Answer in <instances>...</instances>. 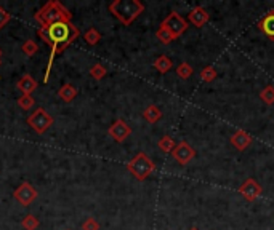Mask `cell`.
Listing matches in <instances>:
<instances>
[{"label":"cell","mask_w":274,"mask_h":230,"mask_svg":"<svg viewBox=\"0 0 274 230\" xmlns=\"http://www.w3.org/2000/svg\"><path fill=\"white\" fill-rule=\"evenodd\" d=\"M260 99H262L265 104L273 106L274 104V86L266 85L265 88L260 91Z\"/></svg>","instance_id":"obj_20"},{"label":"cell","mask_w":274,"mask_h":230,"mask_svg":"<svg viewBox=\"0 0 274 230\" xmlns=\"http://www.w3.org/2000/svg\"><path fill=\"white\" fill-rule=\"evenodd\" d=\"M191 230H197V229H191Z\"/></svg>","instance_id":"obj_31"},{"label":"cell","mask_w":274,"mask_h":230,"mask_svg":"<svg viewBox=\"0 0 274 230\" xmlns=\"http://www.w3.org/2000/svg\"><path fill=\"white\" fill-rule=\"evenodd\" d=\"M40 226V221L35 218L34 214H26L23 221H21V227L24 230H37Z\"/></svg>","instance_id":"obj_18"},{"label":"cell","mask_w":274,"mask_h":230,"mask_svg":"<svg viewBox=\"0 0 274 230\" xmlns=\"http://www.w3.org/2000/svg\"><path fill=\"white\" fill-rule=\"evenodd\" d=\"M194 155H196V150H194L186 141L178 142L175 146V149L172 150V157L175 158V160L182 165V167H186V165L194 158Z\"/></svg>","instance_id":"obj_8"},{"label":"cell","mask_w":274,"mask_h":230,"mask_svg":"<svg viewBox=\"0 0 274 230\" xmlns=\"http://www.w3.org/2000/svg\"><path fill=\"white\" fill-rule=\"evenodd\" d=\"M40 27H48L58 23H72V13L58 0H50L34 14Z\"/></svg>","instance_id":"obj_2"},{"label":"cell","mask_w":274,"mask_h":230,"mask_svg":"<svg viewBox=\"0 0 274 230\" xmlns=\"http://www.w3.org/2000/svg\"><path fill=\"white\" fill-rule=\"evenodd\" d=\"M173 67V62L170 58H167L165 55H161L157 58V59L154 61V69L157 72H161V74H167V72Z\"/></svg>","instance_id":"obj_17"},{"label":"cell","mask_w":274,"mask_h":230,"mask_svg":"<svg viewBox=\"0 0 274 230\" xmlns=\"http://www.w3.org/2000/svg\"><path fill=\"white\" fill-rule=\"evenodd\" d=\"M192 72H194L192 66H191V64H187V62H182L177 67V75L180 78H183V80H187V78H191Z\"/></svg>","instance_id":"obj_23"},{"label":"cell","mask_w":274,"mask_h":230,"mask_svg":"<svg viewBox=\"0 0 274 230\" xmlns=\"http://www.w3.org/2000/svg\"><path fill=\"white\" fill-rule=\"evenodd\" d=\"M107 134H109L114 141L124 142L128 136L132 134V128H130L122 118H119V120H115L114 123L109 126V129H107Z\"/></svg>","instance_id":"obj_10"},{"label":"cell","mask_w":274,"mask_h":230,"mask_svg":"<svg viewBox=\"0 0 274 230\" xmlns=\"http://www.w3.org/2000/svg\"><path fill=\"white\" fill-rule=\"evenodd\" d=\"M21 50H23V53H24L27 58H31V56H34L35 53H37L39 47H37V43H35L34 40H26V42L23 43V47H21Z\"/></svg>","instance_id":"obj_27"},{"label":"cell","mask_w":274,"mask_h":230,"mask_svg":"<svg viewBox=\"0 0 274 230\" xmlns=\"http://www.w3.org/2000/svg\"><path fill=\"white\" fill-rule=\"evenodd\" d=\"M162 26L165 29H169L170 34L173 35V37H175V40L180 37V35H183L186 32V29H187L186 19L180 13H177V11H172L169 16L162 21Z\"/></svg>","instance_id":"obj_6"},{"label":"cell","mask_w":274,"mask_h":230,"mask_svg":"<svg viewBox=\"0 0 274 230\" xmlns=\"http://www.w3.org/2000/svg\"><path fill=\"white\" fill-rule=\"evenodd\" d=\"M35 104V99L32 96H29V95H21L18 98V106L21 107L23 111H29V109H32Z\"/></svg>","instance_id":"obj_26"},{"label":"cell","mask_w":274,"mask_h":230,"mask_svg":"<svg viewBox=\"0 0 274 230\" xmlns=\"http://www.w3.org/2000/svg\"><path fill=\"white\" fill-rule=\"evenodd\" d=\"M159 149L162 150V152H165V154H172V150L175 149V141H173V138H170V136H162L161 138V141H159Z\"/></svg>","instance_id":"obj_21"},{"label":"cell","mask_w":274,"mask_h":230,"mask_svg":"<svg viewBox=\"0 0 274 230\" xmlns=\"http://www.w3.org/2000/svg\"><path fill=\"white\" fill-rule=\"evenodd\" d=\"M106 74H107V70L103 64H95V66H91V69H90V75L95 78V80H103Z\"/></svg>","instance_id":"obj_25"},{"label":"cell","mask_w":274,"mask_h":230,"mask_svg":"<svg viewBox=\"0 0 274 230\" xmlns=\"http://www.w3.org/2000/svg\"><path fill=\"white\" fill-rule=\"evenodd\" d=\"M10 19H11V14L6 11L5 8H2V6H0V29L8 24Z\"/></svg>","instance_id":"obj_29"},{"label":"cell","mask_w":274,"mask_h":230,"mask_svg":"<svg viewBox=\"0 0 274 230\" xmlns=\"http://www.w3.org/2000/svg\"><path fill=\"white\" fill-rule=\"evenodd\" d=\"M16 88L23 93V95H29L32 96V93L37 90V82L34 80V78L29 75V74H24L23 77L19 78L16 82Z\"/></svg>","instance_id":"obj_13"},{"label":"cell","mask_w":274,"mask_h":230,"mask_svg":"<svg viewBox=\"0 0 274 230\" xmlns=\"http://www.w3.org/2000/svg\"><path fill=\"white\" fill-rule=\"evenodd\" d=\"M53 117L50 115L43 107L35 109L31 115L27 117V123L37 134H45L53 125Z\"/></svg>","instance_id":"obj_5"},{"label":"cell","mask_w":274,"mask_h":230,"mask_svg":"<svg viewBox=\"0 0 274 230\" xmlns=\"http://www.w3.org/2000/svg\"><path fill=\"white\" fill-rule=\"evenodd\" d=\"M13 197L21 206H29L35 198H37V190L34 189L32 184L23 182L16 190L13 192Z\"/></svg>","instance_id":"obj_7"},{"label":"cell","mask_w":274,"mask_h":230,"mask_svg":"<svg viewBox=\"0 0 274 230\" xmlns=\"http://www.w3.org/2000/svg\"><path fill=\"white\" fill-rule=\"evenodd\" d=\"M143 117H144V120L148 121V123L154 125V123H157V121L162 118V111L159 109L157 106L151 104V106H148L146 109L143 111Z\"/></svg>","instance_id":"obj_15"},{"label":"cell","mask_w":274,"mask_h":230,"mask_svg":"<svg viewBox=\"0 0 274 230\" xmlns=\"http://www.w3.org/2000/svg\"><path fill=\"white\" fill-rule=\"evenodd\" d=\"M82 230H99V224L95 218H89L82 222Z\"/></svg>","instance_id":"obj_28"},{"label":"cell","mask_w":274,"mask_h":230,"mask_svg":"<svg viewBox=\"0 0 274 230\" xmlns=\"http://www.w3.org/2000/svg\"><path fill=\"white\" fill-rule=\"evenodd\" d=\"M258 29H260V31H262L268 39L274 40V10H271L262 21H260Z\"/></svg>","instance_id":"obj_14"},{"label":"cell","mask_w":274,"mask_h":230,"mask_svg":"<svg viewBox=\"0 0 274 230\" xmlns=\"http://www.w3.org/2000/svg\"><path fill=\"white\" fill-rule=\"evenodd\" d=\"M187 19H189L196 27H202L208 23L210 16H208V13L204 6H194V8L189 11V14H187Z\"/></svg>","instance_id":"obj_11"},{"label":"cell","mask_w":274,"mask_h":230,"mask_svg":"<svg viewBox=\"0 0 274 230\" xmlns=\"http://www.w3.org/2000/svg\"><path fill=\"white\" fill-rule=\"evenodd\" d=\"M127 170L132 172L138 181H144V179H148L154 172L156 165L144 152H138L127 163Z\"/></svg>","instance_id":"obj_4"},{"label":"cell","mask_w":274,"mask_h":230,"mask_svg":"<svg viewBox=\"0 0 274 230\" xmlns=\"http://www.w3.org/2000/svg\"><path fill=\"white\" fill-rule=\"evenodd\" d=\"M76 96H77V88L71 83L63 85L61 88L58 90V98H60L61 101H64V103H71V101L74 99Z\"/></svg>","instance_id":"obj_16"},{"label":"cell","mask_w":274,"mask_h":230,"mask_svg":"<svg viewBox=\"0 0 274 230\" xmlns=\"http://www.w3.org/2000/svg\"><path fill=\"white\" fill-rule=\"evenodd\" d=\"M107 8L120 24L130 26L144 11V5L140 0H114Z\"/></svg>","instance_id":"obj_3"},{"label":"cell","mask_w":274,"mask_h":230,"mask_svg":"<svg viewBox=\"0 0 274 230\" xmlns=\"http://www.w3.org/2000/svg\"><path fill=\"white\" fill-rule=\"evenodd\" d=\"M216 77H218V74H216V69L213 66H205L200 70V78L207 83H212Z\"/></svg>","instance_id":"obj_24"},{"label":"cell","mask_w":274,"mask_h":230,"mask_svg":"<svg viewBox=\"0 0 274 230\" xmlns=\"http://www.w3.org/2000/svg\"><path fill=\"white\" fill-rule=\"evenodd\" d=\"M84 39H85V42H87V43H89V45L95 47V45H98V43H99V40H101V34H99V32L96 31L95 27H90L89 31L85 32Z\"/></svg>","instance_id":"obj_22"},{"label":"cell","mask_w":274,"mask_h":230,"mask_svg":"<svg viewBox=\"0 0 274 230\" xmlns=\"http://www.w3.org/2000/svg\"><path fill=\"white\" fill-rule=\"evenodd\" d=\"M237 192L241 193V195L247 200V201H255L260 195H262V185H260L254 177H247L245 181L239 185V189Z\"/></svg>","instance_id":"obj_9"},{"label":"cell","mask_w":274,"mask_h":230,"mask_svg":"<svg viewBox=\"0 0 274 230\" xmlns=\"http://www.w3.org/2000/svg\"><path fill=\"white\" fill-rule=\"evenodd\" d=\"M37 34H39V37L52 48L50 58H48V64H47V70H45V77H43V82L47 83L56 55L64 52V50L81 35V31H79L77 26H74L72 23H58L53 26H48V27H40Z\"/></svg>","instance_id":"obj_1"},{"label":"cell","mask_w":274,"mask_h":230,"mask_svg":"<svg viewBox=\"0 0 274 230\" xmlns=\"http://www.w3.org/2000/svg\"><path fill=\"white\" fill-rule=\"evenodd\" d=\"M231 144H233L237 150H245L252 144V136L247 131H244V129H237V131L231 136Z\"/></svg>","instance_id":"obj_12"},{"label":"cell","mask_w":274,"mask_h":230,"mask_svg":"<svg viewBox=\"0 0 274 230\" xmlns=\"http://www.w3.org/2000/svg\"><path fill=\"white\" fill-rule=\"evenodd\" d=\"M0 64H2V50H0Z\"/></svg>","instance_id":"obj_30"},{"label":"cell","mask_w":274,"mask_h":230,"mask_svg":"<svg viewBox=\"0 0 274 230\" xmlns=\"http://www.w3.org/2000/svg\"><path fill=\"white\" fill-rule=\"evenodd\" d=\"M156 37L159 39V42L164 43V45H169V43H172L173 40H175V37H173V35L170 34L169 29H165L162 24H161V27H159L157 31H156Z\"/></svg>","instance_id":"obj_19"}]
</instances>
